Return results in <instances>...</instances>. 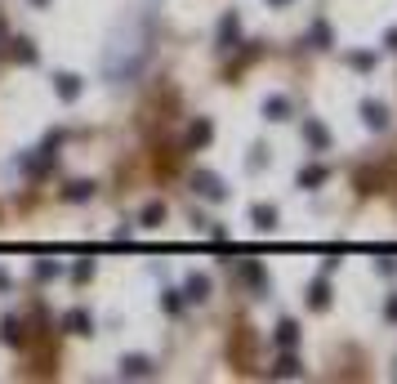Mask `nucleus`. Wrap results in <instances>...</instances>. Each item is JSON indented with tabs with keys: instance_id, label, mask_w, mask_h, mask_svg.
<instances>
[{
	"instance_id": "f257e3e1",
	"label": "nucleus",
	"mask_w": 397,
	"mask_h": 384,
	"mask_svg": "<svg viewBox=\"0 0 397 384\" xmlns=\"http://www.w3.org/2000/svg\"><path fill=\"white\" fill-rule=\"evenodd\" d=\"M192 188H197V197H206V201H228V184L214 170H197L192 174Z\"/></svg>"
},
{
	"instance_id": "f03ea898",
	"label": "nucleus",
	"mask_w": 397,
	"mask_h": 384,
	"mask_svg": "<svg viewBox=\"0 0 397 384\" xmlns=\"http://www.w3.org/2000/svg\"><path fill=\"white\" fill-rule=\"evenodd\" d=\"M18 165H22V170H27V174H45V170H50V165H54V139L45 143V148H32V152H27V157H22Z\"/></svg>"
},
{
	"instance_id": "7ed1b4c3",
	"label": "nucleus",
	"mask_w": 397,
	"mask_h": 384,
	"mask_svg": "<svg viewBox=\"0 0 397 384\" xmlns=\"http://www.w3.org/2000/svg\"><path fill=\"white\" fill-rule=\"evenodd\" d=\"M183 299H188V304H206V299H210V277H206V273H188V277H183Z\"/></svg>"
},
{
	"instance_id": "20e7f679",
	"label": "nucleus",
	"mask_w": 397,
	"mask_h": 384,
	"mask_svg": "<svg viewBox=\"0 0 397 384\" xmlns=\"http://www.w3.org/2000/svg\"><path fill=\"white\" fill-rule=\"evenodd\" d=\"M81 90H85V85H81V76H76V71H54V94H58L63 103L81 99Z\"/></svg>"
},
{
	"instance_id": "39448f33",
	"label": "nucleus",
	"mask_w": 397,
	"mask_h": 384,
	"mask_svg": "<svg viewBox=\"0 0 397 384\" xmlns=\"http://www.w3.org/2000/svg\"><path fill=\"white\" fill-rule=\"evenodd\" d=\"M263 116H268V121H291L295 103L286 99V94H268V99H263Z\"/></svg>"
},
{
	"instance_id": "423d86ee",
	"label": "nucleus",
	"mask_w": 397,
	"mask_h": 384,
	"mask_svg": "<svg viewBox=\"0 0 397 384\" xmlns=\"http://www.w3.org/2000/svg\"><path fill=\"white\" fill-rule=\"evenodd\" d=\"M250 224H255V233H272L277 228V206L272 201H255V206H250Z\"/></svg>"
},
{
	"instance_id": "0eeeda50",
	"label": "nucleus",
	"mask_w": 397,
	"mask_h": 384,
	"mask_svg": "<svg viewBox=\"0 0 397 384\" xmlns=\"http://www.w3.org/2000/svg\"><path fill=\"white\" fill-rule=\"evenodd\" d=\"M121 376H125V380H148V376H152V357H143V353L121 357Z\"/></svg>"
},
{
	"instance_id": "6e6552de",
	"label": "nucleus",
	"mask_w": 397,
	"mask_h": 384,
	"mask_svg": "<svg viewBox=\"0 0 397 384\" xmlns=\"http://www.w3.org/2000/svg\"><path fill=\"white\" fill-rule=\"evenodd\" d=\"M362 121H366V130H384L389 125V107L379 99H362Z\"/></svg>"
},
{
	"instance_id": "1a4fd4ad",
	"label": "nucleus",
	"mask_w": 397,
	"mask_h": 384,
	"mask_svg": "<svg viewBox=\"0 0 397 384\" xmlns=\"http://www.w3.org/2000/svg\"><path fill=\"white\" fill-rule=\"evenodd\" d=\"M210 135H214V125L206 121V116H197V121L188 125V135H183V148H206Z\"/></svg>"
},
{
	"instance_id": "9d476101",
	"label": "nucleus",
	"mask_w": 397,
	"mask_h": 384,
	"mask_svg": "<svg viewBox=\"0 0 397 384\" xmlns=\"http://www.w3.org/2000/svg\"><path fill=\"white\" fill-rule=\"evenodd\" d=\"M242 277H246V286H250V291H255L259 299L268 295V268H263V263H246V268H242Z\"/></svg>"
},
{
	"instance_id": "9b49d317",
	"label": "nucleus",
	"mask_w": 397,
	"mask_h": 384,
	"mask_svg": "<svg viewBox=\"0 0 397 384\" xmlns=\"http://www.w3.org/2000/svg\"><path fill=\"white\" fill-rule=\"evenodd\" d=\"M304 139H308L312 152H326L330 148V130L321 125V121H304Z\"/></svg>"
},
{
	"instance_id": "f8f14e48",
	"label": "nucleus",
	"mask_w": 397,
	"mask_h": 384,
	"mask_svg": "<svg viewBox=\"0 0 397 384\" xmlns=\"http://www.w3.org/2000/svg\"><path fill=\"white\" fill-rule=\"evenodd\" d=\"M63 331H67V335H90V331H94V317L85 313V308H71V313L63 317Z\"/></svg>"
},
{
	"instance_id": "ddd939ff",
	"label": "nucleus",
	"mask_w": 397,
	"mask_h": 384,
	"mask_svg": "<svg viewBox=\"0 0 397 384\" xmlns=\"http://www.w3.org/2000/svg\"><path fill=\"white\" fill-rule=\"evenodd\" d=\"M308 45H312V50H330V45H335V27H330L326 18H317V22H312Z\"/></svg>"
},
{
	"instance_id": "4468645a",
	"label": "nucleus",
	"mask_w": 397,
	"mask_h": 384,
	"mask_svg": "<svg viewBox=\"0 0 397 384\" xmlns=\"http://www.w3.org/2000/svg\"><path fill=\"white\" fill-rule=\"evenodd\" d=\"M326 179H330L326 165H304V170H299V188H304V192H317Z\"/></svg>"
},
{
	"instance_id": "2eb2a0df",
	"label": "nucleus",
	"mask_w": 397,
	"mask_h": 384,
	"mask_svg": "<svg viewBox=\"0 0 397 384\" xmlns=\"http://www.w3.org/2000/svg\"><path fill=\"white\" fill-rule=\"evenodd\" d=\"M272 340H277V349H295V344H299V322L281 317V322H277V335H272Z\"/></svg>"
},
{
	"instance_id": "dca6fc26",
	"label": "nucleus",
	"mask_w": 397,
	"mask_h": 384,
	"mask_svg": "<svg viewBox=\"0 0 397 384\" xmlns=\"http://www.w3.org/2000/svg\"><path fill=\"white\" fill-rule=\"evenodd\" d=\"M237 27H242V22H237V14H223L219 32H214V41H219V50H232V45H237Z\"/></svg>"
},
{
	"instance_id": "f3484780",
	"label": "nucleus",
	"mask_w": 397,
	"mask_h": 384,
	"mask_svg": "<svg viewBox=\"0 0 397 384\" xmlns=\"http://www.w3.org/2000/svg\"><path fill=\"white\" fill-rule=\"evenodd\" d=\"M326 304H330V282L317 277V282L308 286V308H326Z\"/></svg>"
},
{
	"instance_id": "a211bd4d",
	"label": "nucleus",
	"mask_w": 397,
	"mask_h": 384,
	"mask_svg": "<svg viewBox=\"0 0 397 384\" xmlns=\"http://www.w3.org/2000/svg\"><path fill=\"white\" fill-rule=\"evenodd\" d=\"M58 273H63V268H58L54 259H36V263H32V277H36V282H54Z\"/></svg>"
},
{
	"instance_id": "6ab92c4d",
	"label": "nucleus",
	"mask_w": 397,
	"mask_h": 384,
	"mask_svg": "<svg viewBox=\"0 0 397 384\" xmlns=\"http://www.w3.org/2000/svg\"><path fill=\"white\" fill-rule=\"evenodd\" d=\"M90 192H94V184H90V179H71V184L63 188V197H67V201H85Z\"/></svg>"
},
{
	"instance_id": "aec40b11",
	"label": "nucleus",
	"mask_w": 397,
	"mask_h": 384,
	"mask_svg": "<svg viewBox=\"0 0 397 384\" xmlns=\"http://www.w3.org/2000/svg\"><path fill=\"white\" fill-rule=\"evenodd\" d=\"M0 344H22V327H18V317H5V322H0Z\"/></svg>"
},
{
	"instance_id": "412c9836",
	"label": "nucleus",
	"mask_w": 397,
	"mask_h": 384,
	"mask_svg": "<svg viewBox=\"0 0 397 384\" xmlns=\"http://www.w3.org/2000/svg\"><path fill=\"white\" fill-rule=\"evenodd\" d=\"M139 219H143V228H156V224L165 219V206H161V201H148V206H143V214H139Z\"/></svg>"
},
{
	"instance_id": "4be33fe9",
	"label": "nucleus",
	"mask_w": 397,
	"mask_h": 384,
	"mask_svg": "<svg viewBox=\"0 0 397 384\" xmlns=\"http://www.w3.org/2000/svg\"><path fill=\"white\" fill-rule=\"evenodd\" d=\"M272 376H277V380H286V376L295 380V376H299V357H295V353H291V357H281V362L272 366Z\"/></svg>"
},
{
	"instance_id": "5701e85b",
	"label": "nucleus",
	"mask_w": 397,
	"mask_h": 384,
	"mask_svg": "<svg viewBox=\"0 0 397 384\" xmlns=\"http://www.w3.org/2000/svg\"><path fill=\"white\" fill-rule=\"evenodd\" d=\"M161 308H165V313H183V291H165L161 295Z\"/></svg>"
},
{
	"instance_id": "b1692460",
	"label": "nucleus",
	"mask_w": 397,
	"mask_h": 384,
	"mask_svg": "<svg viewBox=\"0 0 397 384\" xmlns=\"http://www.w3.org/2000/svg\"><path fill=\"white\" fill-rule=\"evenodd\" d=\"M348 67H357V71H370V67H375V54H362V50H357V54H348Z\"/></svg>"
},
{
	"instance_id": "393cba45",
	"label": "nucleus",
	"mask_w": 397,
	"mask_h": 384,
	"mask_svg": "<svg viewBox=\"0 0 397 384\" xmlns=\"http://www.w3.org/2000/svg\"><path fill=\"white\" fill-rule=\"evenodd\" d=\"M263 165H268V148L255 143V148H250V170H263Z\"/></svg>"
},
{
	"instance_id": "a878e982",
	"label": "nucleus",
	"mask_w": 397,
	"mask_h": 384,
	"mask_svg": "<svg viewBox=\"0 0 397 384\" xmlns=\"http://www.w3.org/2000/svg\"><path fill=\"white\" fill-rule=\"evenodd\" d=\"M14 58H18V63H32V58H36L32 41H14Z\"/></svg>"
},
{
	"instance_id": "bb28decb",
	"label": "nucleus",
	"mask_w": 397,
	"mask_h": 384,
	"mask_svg": "<svg viewBox=\"0 0 397 384\" xmlns=\"http://www.w3.org/2000/svg\"><path fill=\"white\" fill-rule=\"evenodd\" d=\"M90 277H94V263H90V259H81L76 268H71V282H90Z\"/></svg>"
},
{
	"instance_id": "cd10ccee",
	"label": "nucleus",
	"mask_w": 397,
	"mask_h": 384,
	"mask_svg": "<svg viewBox=\"0 0 397 384\" xmlns=\"http://www.w3.org/2000/svg\"><path fill=\"white\" fill-rule=\"evenodd\" d=\"M384 50H393V54H397V27L384 32Z\"/></svg>"
},
{
	"instance_id": "c85d7f7f",
	"label": "nucleus",
	"mask_w": 397,
	"mask_h": 384,
	"mask_svg": "<svg viewBox=\"0 0 397 384\" xmlns=\"http://www.w3.org/2000/svg\"><path fill=\"white\" fill-rule=\"evenodd\" d=\"M379 273H384V277H393V273H397V259H379Z\"/></svg>"
},
{
	"instance_id": "c756f323",
	"label": "nucleus",
	"mask_w": 397,
	"mask_h": 384,
	"mask_svg": "<svg viewBox=\"0 0 397 384\" xmlns=\"http://www.w3.org/2000/svg\"><path fill=\"white\" fill-rule=\"evenodd\" d=\"M384 317H389V322H397V295L389 299V304H384Z\"/></svg>"
},
{
	"instance_id": "7c9ffc66",
	"label": "nucleus",
	"mask_w": 397,
	"mask_h": 384,
	"mask_svg": "<svg viewBox=\"0 0 397 384\" xmlns=\"http://www.w3.org/2000/svg\"><path fill=\"white\" fill-rule=\"evenodd\" d=\"M286 5H295V0H268V9H286Z\"/></svg>"
},
{
	"instance_id": "2f4dec72",
	"label": "nucleus",
	"mask_w": 397,
	"mask_h": 384,
	"mask_svg": "<svg viewBox=\"0 0 397 384\" xmlns=\"http://www.w3.org/2000/svg\"><path fill=\"white\" fill-rule=\"evenodd\" d=\"M0 291H9V273L5 268H0Z\"/></svg>"
},
{
	"instance_id": "473e14b6",
	"label": "nucleus",
	"mask_w": 397,
	"mask_h": 384,
	"mask_svg": "<svg viewBox=\"0 0 397 384\" xmlns=\"http://www.w3.org/2000/svg\"><path fill=\"white\" fill-rule=\"evenodd\" d=\"M32 5H50V0H32Z\"/></svg>"
}]
</instances>
